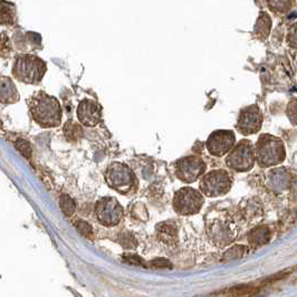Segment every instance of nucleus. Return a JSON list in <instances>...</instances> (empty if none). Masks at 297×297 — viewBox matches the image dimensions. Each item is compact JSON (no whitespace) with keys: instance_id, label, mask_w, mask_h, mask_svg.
I'll return each mask as SVG.
<instances>
[{"instance_id":"7ed1b4c3","label":"nucleus","mask_w":297,"mask_h":297,"mask_svg":"<svg viewBox=\"0 0 297 297\" xmlns=\"http://www.w3.org/2000/svg\"><path fill=\"white\" fill-rule=\"evenodd\" d=\"M46 72V64L35 55H21L15 61L13 74L20 82L37 84L41 81Z\"/></svg>"},{"instance_id":"39448f33","label":"nucleus","mask_w":297,"mask_h":297,"mask_svg":"<svg viewBox=\"0 0 297 297\" xmlns=\"http://www.w3.org/2000/svg\"><path fill=\"white\" fill-rule=\"evenodd\" d=\"M255 161V147L249 140H241L232 147L226 158V164L233 171L247 172L253 169Z\"/></svg>"},{"instance_id":"f257e3e1","label":"nucleus","mask_w":297,"mask_h":297,"mask_svg":"<svg viewBox=\"0 0 297 297\" xmlns=\"http://www.w3.org/2000/svg\"><path fill=\"white\" fill-rule=\"evenodd\" d=\"M29 111L34 121L42 127H54L61 124L62 109L58 101L39 92L29 101Z\"/></svg>"},{"instance_id":"c756f323","label":"nucleus","mask_w":297,"mask_h":297,"mask_svg":"<svg viewBox=\"0 0 297 297\" xmlns=\"http://www.w3.org/2000/svg\"><path fill=\"white\" fill-rule=\"evenodd\" d=\"M10 53L9 38L6 34L0 33V56H7Z\"/></svg>"},{"instance_id":"9d476101","label":"nucleus","mask_w":297,"mask_h":297,"mask_svg":"<svg viewBox=\"0 0 297 297\" xmlns=\"http://www.w3.org/2000/svg\"><path fill=\"white\" fill-rule=\"evenodd\" d=\"M235 132L230 130H217L209 135L206 147L212 157H224L235 146Z\"/></svg>"},{"instance_id":"2eb2a0df","label":"nucleus","mask_w":297,"mask_h":297,"mask_svg":"<svg viewBox=\"0 0 297 297\" xmlns=\"http://www.w3.org/2000/svg\"><path fill=\"white\" fill-rule=\"evenodd\" d=\"M158 239L168 246H176L178 242V226L173 221H164L157 226Z\"/></svg>"},{"instance_id":"f03ea898","label":"nucleus","mask_w":297,"mask_h":297,"mask_svg":"<svg viewBox=\"0 0 297 297\" xmlns=\"http://www.w3.org/2000/svg\"><path fill=\"white\" fill-rule=\"evenodd\" d=\"M286 151L283 141L270 134L258 137L255 146V159L263 168L275 167L285 160Z\"/></svg>"},{"instance_id":"f8f14e48","label":"nucleus","mask_w":297,"mask_h":297,"mask_svg":"<svg viewBox=\"0 0 297 297\" xmlns=\"http://www.w3.org/2000/svg\"><path fill=\"white\" fill-rule=\"evenodd\" d=\"M96 216L104 226H115L123 218V209L114 198H103L96 204Z\"/></svg>"},{"instance_id":"cd10ccee","label":"nucleus","mask_w":297,"mask_h":297,"mask_svg":"<svg viewBox=\"0 0 297 297\" xmlns=\"http://www.w3.org/2000/svg\"><path fill=\"white\" fill-rule=\"evenodd\" d=\"M16 148L23 155L25 158H30L31 157V146L27 141H25L23 139H18L16 141Z\"/></svg>"},{"instance_id":"412c9836","label":"nucleus","mask_w":297,"mask_h":297,"mask_svg":"<svg viewBox=\"0 0 297 297\" xmlns=\"http://www.w3.org/2000/svg\"><path fill=\"white\" fill-rule=\"evenodd\" d=\"M295 0H266L270 12L276 15H284L288 13L293 7Z\"/></svg>"},{"instance_id":"473e14b6","label":"nucleus","mask_w":297,"mask_h":297,"mask_svg":"<svg viewBox=\"0 0 297 297\" xmlns=\"http://www.w3.org/2000/svg\"><path fill=\"white\" fill-rule=\"evenodd\" d=\"M293 193L296 194V198H297V181L294 182V187H293Z\"/></svg>"},{"instance_id":"1a4fd4ad","label":"nucleus","mask_w":297,"mask_h":297,"mask_svg":"<svg viewBox=\"0 0 297 297\" xmlns=\"http://www.w3.org/2000/svg\"><path fill=\"white\" fill-rule=\"evenodd\" d=\"M206 163L200 157L189 156L176 162V176L184 183H193L206 171Z\"/></svg>"},{"instance_id":"5701e85b","label":"nucleus","mask_w":297,"mask_h":297,"mask_svg":"<svg viewBox=\"0 0 297 297\" xmlns=\"http://www.w3.org/2000/svg\"><path fill=\"white\" fill-rule=\"evenodd\" d=\"M64 134L68 141H77L79 137L83 136V130L76 122H67L64 125Z\"/></svg>"},{"instance_id":"393cba45","label":"nucleus","mask_w":297,"mask_h":297,"mask_svg":"<svg viewBox=\"0 0 297 297\" xmlns=\"http://www.w3.org/2000/svg\"><path fill=\"white\" fill-rule=\"evenodd\" d=\"M286 115L293 125H297V98L290 100L286 108Z\"/></svg>"},{"instance_id":"b1692460","label":"nucleus","mask_w":297,"mask_h":297,"mask_svg":"<svg viewBox=\"0 0 297 297\" xmlns=\"http://www.w3.org/2000/svg\"><path fill=\"white\" fill-rule=\"evenodd\" d=\"M61 209L67 217H71L76 209V205L70 195L64 194L61 197Z\"/></svg>"},{"instance_id":"423d86ee","label":"nucleus","mask_w":297,"mask_h":297,"mask_svg":"<svg viewBox=\"0 0 297 297\" xmlns=\"http://www.w3.org/2000/svg\"><path fill=\"white\" fill-rule=\"evenodd\" d=\"M231 178L225 170H214L200 180V191L206 197H220L231 189Z\"/></svg>"},{"instance_id":"aec40b11","label":"nucleus","mask_w":297,"mask_h":297,"mask_svg":"<svg viewBox=\"0 0 297 297\" xmlns=\"http://www.w3.org/2000/svg\"><path fill=\"white\" fill-rule=\"evenodd\" d=\"M16 20V7L6 0H0V24L13 25Z\"/></svg>"},{"instance_id":"bb28decb","label":"nucleus","mask_w":297,"mask_h":297,"mask_svg":"<svg viewBox=\"0 0 297 297\" xmlns=\"http://www.w3.org/2000/svg\"><path fill=\"white\" fill-rule=\"evenodd\" d=\"M287 45L295 51H297V23L293 24L288 29L287 36H286Z\"/></svg>"},{"instance_id":"6e6552de","label":"nucleus","mask_w":297,"mask_h":297,"mask_svg":"<svg viewBox=\"0 0 297 297\" xmlns=\"http://www.w3.org/2000/svg\"><path fill=\"white\" fill-rule=\"evenodd\" d=\"M105 178L110 187L121 193L129 192L135 183L134 174L122 163H113L106 171Z\"/></svg>"},{"instance_id":"0eeeda50","label":"nucleus","mask_w":297,"mask_h":297,"mask_svg":"<svg viewBox=\"0 0 297 297\" xmlns=\"http://www.w3.org/2000/svg\"><path fill=\"white\" fill-rule=\"evenodd\" d=\"M205 203L204 195L192 188H182L177 191L173 198V209L181 216L198 214Z\"/></svg>"},{"instance_id":"a211bd4d","label":"nucleus","mask_w":297,"mask_h":297,"mask_svg":"<svg viewBox=\"0 0 297 297\" xmlns=\"http://www.w3.org/2000/svg\"><path fill=\"white\" fill-rule=\"evenodd\" d=\"M269 187L275 191H284L289 187L290 176L286 169H276L269 172Z\"/></svg>"},{"instance_id":"2f4dec72","label":"nucleus","mask_w":297,"mask_h":297,"mask_svg":"<svg viewBox=\"0 0 297 297\" xmlns=\"http://www.w3.org/2000/svg\"><path fill=\"white\" fill-rule=\"evenodd\" d=\"M124 261L127 264H134V265H142L143 261L136 255H127V256L124 257Z\"/></svg>"},{"instance_id":"ddd939ff","label":"nucleus","mask_w":297,"mask_h":297,"mask_svg":"<svg viewBox=\"0 0 297 297\" xmlns=\"http://www.w3.org/2000/svg\"><path fill=\"white\" fill-rule=\"evenodd\" d=\"M77 116L82 124L86 126H95L100 123L102 113H101V109L96 103L93 101L85 100L78 105Z\"/></svg>"},{"instance_id":"9b49d317","label":"nucleus","mask_w":297,"mask_h":297,"mask_svg":"<svg viewBox=\"0 0 297 297\" xmlns=\"http://www.w3.org/2000/svg\"><path fill=\"white\" fill-rule=\"evenodd\" d=\"M263 114L257 105H249L242 109L238 116L236 129L242 135H252L262 129Z\"/></svg>"},{"instance_id":"c85d7f7f","label":"nucleus","mask_w":297,"mask_h":297,"mask_svg":"<svg viewBox=\"0 0 297 297\" xmlns=\"http://www.w3.org/2000/svg\"><path fill=\"white\" fill-rule=\"evenodd\" d=\"M119 241L122 246L127 249L135 248L137 245L135 238L133 237V235H131V233H124V235H122Z\"/></svg>"},{"instance_id":"f3484780","label":"nucleus","mask_w":297,"mask_h":297,"mask_svg":"<svg viewBox=\"0 0 297 297\" xmlns=\"http://www.w3.org/2000/svg\"><path fill=\"white\" fill-rule=\"evenodd\" d=\"M272 25L273 21L269 14L266 12H262L259 14L256 23H255L254 26L253 35L255 38H257L259 40L266 39L270 34V30H272Z\"/></svg>"},{"instance_id":"7c9ffc66","label":"nucleus","mask_w":297,"mask_h":297,"mask_svg":"<svg viewBox=\"0 0 297 297\" xmlns=\"http://www.w3.org/2000/svg\"><path fill=\"white\" fill-rule=\"evenodd\" d=\"M151 265L157 268H172V265L164 258H157L155 261L151 262Z\"/></svg>"},{"instance_id":"4468645a","label":"nucleus","mask_w":297,"mask_h":297,"mask_svg":"<svg viewBox=\"0 0 297 297\" xmlns=\"http://www.w3.org/2000/svg\"><path fill=\"white\" fill-rule=\"evenodd\" d=\"M241 218L247 222H254L261 219L264 214V207L258 198L242 200L239 205Z\"/></svg>"},{"instance_id":"4be33fe9","label":"nucleus","mask_w":297,"mask_h":297,"mask_svg":"<svg viewBox=\"0 0 297 297\" xmlns=\"http://www.w3.org/2000/svg\"><path fill=\"white\" fill-rule=\"evenodd\" d=\"M248 254V247L242 246V245H237L228 249V251L222 255L221 257V263H230L233 261H237V259H240L243 256H246Z\"/></svg>"},{"instance_id":"6ab92c4d","label":"nucleus","mask_w":297,"mask_h":297,"mask_svg":"<svg viewBox=\"0 0 297 297\" xmlns=\"http://www.w3.org/2000/svg\"><path fill=\"white\" fill-rule=\"evenodd\" d=\"M270 240V230L267 226L256 227L248 233V242L251 246H264Z\"/></svg>"},{"instance_id":"a878e982","label":"nucleus","mask_w":297,"mask_h":297,"mask_svg":"<svg viewBox=\"0 0 297 297\" xmlns=\"http://www.w3.org/2000/svg\"><path fill=\"white\" fill-rule=\"evenodd\" d=\"M75 227L76 229L78 230V232L81 233L82 236L86 237V238H92L93 236V229L91 225L88 224V222L84 221V220H77L75 222Z\"/></svg>"},{"instance_id":"dca6fc26","label":"nucleus","mask_w":297,"mask_h":297,"mask_svg":"<svg viewBox=\"0 0 297 297\" xmlns=\"http://www.w3.org/2000/svg\"><path fill=\"white\" fill-rule=\"evenodd\" d=\"M19 94L14 82L7 76H0V102L5 104L17 103Z\"/></svg>"},{"instance_id":"20e7f679","label":"nucleus","mask_w":297,"mask_h":297,"mask_svg":"<svg viewBox=\"0 0 297 297\" xmlns=\"http://www.w3.org/2000/svg\"><path fill=\"white\" fill-rule=\"evenodd\" d=\"M207 233L215 246L226 247L236 239L238 228L229 217H217L207 226Z\"/></svg>"}]
</instances>
